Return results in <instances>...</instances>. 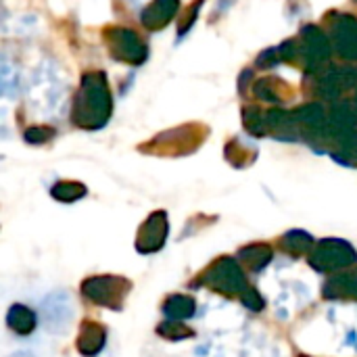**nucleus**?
<instances>
[{
    "instance_id": "1",
    "label": "nucleus",
    "mask_w": 357,
    "mask_h": 357,
    "mask_svg": "<svg viewBox=\"0 0 357 357\" xmlns=\"http://www.w3.org/2000/svg\"><path fill=\"white\" fill-rule=\"evenodd\" d=\"M111 115V92L107 77L100 71L86 73L82 88L73 105V121L86 130H98L109 121Z\"/></svg>"
},
{
    "instance_id": "2",
    "label": "nucleus",
    "mask_w": 357,
    "mask_h": 357,
    "mask_svg": "<svg viewBox=\"0 0 357 357\" xmlns=\"http://www.w3.org/2000/svg\"><path fill=\"white\" fill-rule=\"evenodd\" d=\"M199 282L211 291L224 293L228 297H238V299H243V295L251 289L247 284V278H245L241 266L232 257H222L215 264H211L203 272Z\"/></svg>"
},
{
    "instance_id": "3",
    "label": "nucleus",
    "mask_w": 357,
    "mask_h": 357,
    "mask_svg": "<svg viewBox=\"0 0 357 357\" xmlns=\"http://www.w3.org/2000/svg\"><path fill=\"white\" fill-rule=\"evenodd\" d=\"M357 259L356 249L345 243V241H339V238H326V241H320L312 255H310V264L314 270L318 272H324V274H331V272H337V270H343L347 266H351Z\"/></svg>"
},
{
    "instance_id": "4",
    "label": "nucleus",
    "mask_w": 357,
    "mask_h": 357,
    "mask_svg": "<svg viewBox=\"0 0 357 357\" xmlns=\"http://www.w3.org/2000/svg\"><path fill=\"white\" fill-rule=\"evenodd\" d=\"M130 282L119 276H92L82 282V293L96 305L119 310L126 295L130 293Z\"/></svg>"
},
{
    "instance_id": "5",
    "label": "nucleus",
    "mask_w": 357,
    "mask_h": 357,
    "mask_svg": "<svg viewBox=\"0 0 357 357\" xmlns=\"http://www.w3.org/2000/svg\"><path fill=\"white\" fill-rule=\"evenodd\" d=\"M333 54V46L328 36L318 29L316 25H307L301 31V46H299V56L303 59L305 71L314 73L320 71Z\"/></svg>"
},
{
    "instance_id": "6",
    "label": "nucleus",
    "mask_w": 357,
    "mask_h": 357,
    "mask_svg": "<svg viewBox=\"0 0 357 357\" xmlns=\"http://www.w3.org/2000/svg\"><path fill=\"white\" fill-rule=\"evenodd\" d=\"M109 46H111V52L115 59L119 61H126V63H132V65H138L146 59V46L142 44V40L130 31V29H113L109 31Z\"/></svg>"
},
{
    "instance_id": "7",
    "label": "nucleus",
    "mask_w": 357,
    "mask_h": 357,
    "mask_svg": "<svg viewBox=\"0 0 357 357\" xmlns=\"http://www.w3.org/2000/svg\"><path fill=\"white\" fill-rule=\"evenodd\" d=\"M333 46L343 59L357 61V19L354 15H337L333 19Z\"/></svg>"
},
{
    "instance_id": "8",
    "label": "nucleus",
    "mask_w": 357,
    "mask_h": 357,
    "mask_svg": "<svg viewBox=\"0 0 357 357\" xmlns=\"http://www.w3.org/2000/svg\"><path fill=\"white\" fill-rule=\"evenodd\" d=\"M169 232V224H167V215L163 211L153 213L140 228L138 232V241L136 247L140 253H155L163 247L165 238Z\"/></svg>"
},
{
    "instance_id": "9",
    "label": "nucleus",
    "mask_w": 357,
    "mask_h": 357,
    "mask_svg": "<svg viewBox=\"0 0 357 357\" xmlns=\"http://www.w3.org/2000/svg\"><path fill=\"white\" fill-rule=\"evenodd\" d=\"M180 8V0H153L142 13V25L151 31L163 29Z\"/></svg>"
},
{
    "instance_id": "10",
    "label": "nucleus",
    "mask_w": 357,
    "mask_h": 357,
    "mask_svg": "<svg viewBox=\"0 0 357 357\" xmlns=\"http://www.w3.org/2000/svg\"><path fill=\"white\" fill-rule=\"evenodd\" d=\"M356 121H357V109H354L349 102L337 100L331 117H328V132L333 136H337L339 140H343L345 136L356 132Z\"/></svg>"
},
{
    "instance_id": "11",
    "label": "nucleus",
    "mask_w": 357,
    "mask_h": 357,
    "mask_svg": "<svg viewBox=\"0 0 357 357\" xmlns=\"http://www.w3.org/2000/svg\"><path fill=\"white\" fill-rule=\"evenodd\" d=\"M295 121L299 126H303L307 132L312 134H331L328 132V117L324 113V109L318 105V102H310V105H303L301 109H297L293 113Z\"/></svg>"
},
{
    "instance_id": "12",
    "label": "nucleus",
    "mask_w": 357,
    "mask_h": 357,
    "mask_svg": "<svg viewBox=\"0 0 357 357\" xmlns=\"http://www.w3.org/2000/svg\"><path fill=\"white\" fill-rule=\"evenodd\" d=\"M326 299H354L357 301V268L351 272L333 276L324 284Z\"/></svg>"
},
{
    "instance_id": "13",
    "label": "nucleus",
    "mask_w": 357,
    "mask_h": 357,
    "mask_svg": "<svg viewBox=\"0 0 357 357\" xmlns=\"http://www.w3.org/2000/svg\"><path fill=\"white\" fill-rule=\"evenodd\" d=\"M105 339H107V333L100 324L84 322L79 331V339H77V349L82 356H96L105 347Z\"/></svg>"
},
{
    "instance_id": "14",
    "label": "nucleus",
    "mask_w": 357,
    "mask_h": 357,
    "mask_svg": "<svg viewBox=\"0 0 357 357\" xmlns=\"http://www.w3.org/2000/svg\"><path fill=\"white\" fill-rule=\"evenodd\" d=\"M6 322H8V326H10L13 333H17V335H29L36 328V314L29 307H25V305H13L8 310Z\"/></svg>"
},
{
    "instance_id": "15",
    "label": "nucleus",
    "mask_w": 357,
    "mask_h": 357,
    "mask_svg": "<svg viewBox=\"0 0 357 357\" xmlns=\"http://www.w3.org/2000/svg\"><path fill=\"white\" fill-rule=\"evenodd\" d=\"M238 259L253 272L264 270L270 261H272V249L268 245H249L245 249H241Z\"/></svg>"
},
{
    "instance_id": "16",
    "label": "nucleus",
    "mask_w": 357,
    "mask_h": 357,
    "mask_svg": "<svg viewBox=\"0 0 357 357\" xmlns=\"http://www.w3.org/2000/svg\"><path fill=\"white\" fill-rule=\"evenodd\" d=\"M195 299L188 295H172L165 303H163V312L169 320H188L195 316Z\"/></svg>"
},
{
    "instance_id": "17",
    "label": "nucleus",
    "mask_w": 357,
    "mask_h": 357,
    "mask_svg": "<svg viewBox=\"0 0 357 357\" xmlns=\"http://www.w3.org/2000/svg\"><path fill=\"white\" fill-rule=\"evenodd\" d=\"M280 247H282L284 253H289V255H293V257H299V255H305V253L314 247V238H312L307 232L293 230V232H289V234L282 236Z\"/></svg>"
},
{
    "instance_id": "18",
    "label": "nucleus",
    "mask_w": 357,
    "mask_h": 357,
    "mask_svg": "<svg viewBox=\"0 0 357 357\" xmlns=\"http://www.w3.org/2000/svg\"><path fill=\"white\" fill-rule=\"evenodd\" d=\"M343 90H347V88H345V82H343V73H341V69L328 71V73L322 77L320 88H318L320 96H322L324 100H333V102H337V100L341 98Z\"/></svg>"
},
{
    "instance_id": "19",
    "label": "nucleus",
    "mask_w": 357,
    "mask_h": 357,
    "mask_svg": "<svg viewBox=\"0 0 357 357\" xmlns=\"http://www.w3.org/2000/svg\"><path fill=\"white\" fill-rule=\"evenodd\" d=\"M84 195H86V186L79 182H59L52 188V197L63 203H73V201L82 199Z\"/></svg>"
},
{
    "instance_id": "20",
    "label": "nucleus",
    "mask_w": 357,
    "mask_h": 357,
    "mask_svg": "<svg viewBox=\"0 0 357 357\" xmlns=\"http://www.w3.org/2000/svg\"><path fill=\"white\" fill-rule=\"evenodd\" d=\"M159 335H161V337H165V339H169V341H180V339H188V337H192L195 333H192L190 328H186L184 324H178V322L174 320V322H165V324H161V326H159Z\"/></svg>"
},
{
    "instance_id": "21",
    "label": "nucleus",
    "mask_w": 357,
    "mask_h": 357,
    "mask_svg": "<svg viewBox=\"0 0 357 357\" xmlns=\"http://www.w3.org/2000/svg\"><path fill=\"white\" fill-rule=\"evenodd\" d=\"M245 128L251 132V134H257V136H261L264 132H266V115L261 117V113L255 109V107H251V109H247L245 111Z\"/></svg>"
},
{
    "instance_id": "22",
    "label": "nucleus",
    "mask_w": 357,
    "mask_h": 357,
    "mask_svg": "<svg viewBox=\"0 0 357 357\" xmlns=\"http://www.w3.org/2000/svg\"><path fill=\"white\" fill-rule=\"evenodd\" d=\"M50 136H52V130H50V128H42V126L29 128V130L25 132V140H27V142H33V144L46 142Z\"/></svg>"
},
{
    "instance_id": "23",
    "label": "nucleus",
    "mask_w": 357,
    "mask_h": 357,
    "mask_svg": "<svg viewBox=\"0 0 357 357\" xmlns=\"http://www.w3.org/2000/svg\"><path fill=\"white\" fill-rule=\"evenodd\" d=\"M255 94H257V98H261V100L278 102V94L274 92V88H272L270 82H259V84L255 86Z\"/></svg>"
},
{
    "instance_id": "24",
    "label": "nucleus",
    "mask_w": 357,
    "mask_h": 357,
    "mask_svg": "<svg viewBox=\"0 0 357 357\" xmlns=\"http://www.w3.org/2000/svg\"><path fill=\"white\" fill-rule=\"evenodd\" d=\"M278 54H280V59H284V61H295V59L299 56V46H297V42H295V40H287V42L280 46Z\"/></svg>"
},
{
    "instance_id": "25",
    "label": "nucleus",
    "mask_w": 357,
    "mask_h": 357,
    "mask_svg": "<svg viewBox=\"0 0 357 357\" xmlns=\"http://www.w3.org/2000/svg\"><path fill=\"white\" fill-rule=\"evenodd\" d=\"M249 310H255V312H259L261 307H264V299L257 295V291L255 289H249L245 295H243V299H241Z\"/></svg>"
},
{
    "instance_id": "26",
    "label": "nucleus",
    "mask_w": 357,
    "mask_h": 357,
    "mask_svg": "<svg viewBox=\"0 0 357 357\" xmlns=\"http://www.w3.org/2000/svg\"><path fill=\"white\" fill-rule=\"evenodd\" d=\"M278 59H280V54H278V50H266L259 59H257V65L261 67V69H266V65H270V67H274L276 63H278Z\"/></svg>"
}]
</instances>
